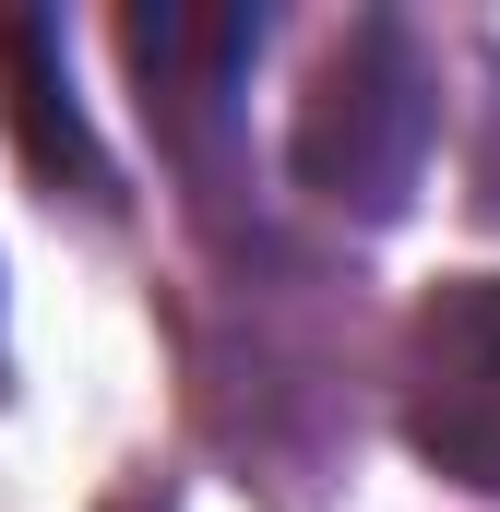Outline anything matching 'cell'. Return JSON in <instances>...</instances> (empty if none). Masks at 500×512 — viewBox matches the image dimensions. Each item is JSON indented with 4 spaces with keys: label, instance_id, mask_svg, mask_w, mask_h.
<instances>
[{
    "label": "cell",
    "instance_id": "7a4b0ae2",
    "mask_svg": "<svg viewBox=\"0 0 500 512\" xmlns=\"http://www.w3.org/2000/svg\"><path fill=\"white\" fill-rule=\"evenodd\" d=\"M405 441L500 501V274H465L405 334Z\"/></svg>",
    "mask_w": 500,
    "mask_h": 512
},
{
    "label": "cell",
    "instance_id": "277c9868",
    "mask_svg": "<svg viewBox=\"0 0 500 512\" xmlns=\"http://www.w3.org/2000/svg\"><path fill=\"white\" fill-rule=\"evenodd\" d=\"M0 72H12V108H24V155H36L48 179L96 191L108 167H96V131L72 108V60H60V24H48V12H12V24H0Z\"/></svg>",
    "mask_w": 500,
    "mask_h": 512
},
{
    "label": "cell",
    "instance_id": "3957f363",
    "mask_svg": "<svg viewBox=\"0 0 500 512\" xmlns=\"http://www.w3.org/2000/svg\"><path fill=\"white\" fill-rule=\"evenodd\" d=\"M120 48L143 72V108L203 131L227 108V84L262 60V12H239V0H155V12H120Z\"/></svg>",
    "mask_w": 500,
    "mask_h": 512
},
{
    "label": "cell",
    "instance_id": "6da1fadb",
    "mask_svg": "<svg viewBox=\"0 0 500 512\" xmlns=\"http://www.w3.org/2000/svg\"><path fill=\"white\" fill-rule=\"evenodd\" d=\"M417 167H429V60L405 24H346V48L298 96V179L334 215H405Z\"/></svg>",
    "mask_w": 500,
    "mask_h": 512
}]
</instances>
